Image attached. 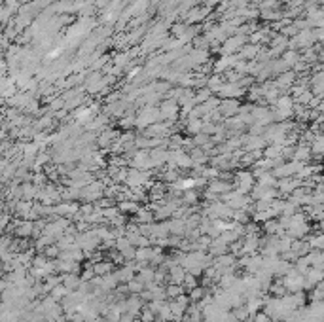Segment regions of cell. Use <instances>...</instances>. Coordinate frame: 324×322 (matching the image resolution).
<instances>
[{
    "mask_svg": "<svg viewBox=\"0 0 324 322\" xmlns=\"http://www.w3.org/2000/svg\"><path fill=\"white\" fill-rule=\"evenodd\" d=\"M161 122V112L156 106H143L137 114V127L139 129H148L150 125Z\"/></svg>",
    "mask_w": 324,
    "mask_h": 322,
    "instance_id": "obj_1",
    "label": "cell"
},
{
    "mask_svg": "<svg viewBox=\"0 0 324 322\" xmlns=\"http://www.w3.org/2000/svg\"><path fill=\"white\" fill-rule=\"evenodd\" d=\"M233 184H235V188L239 192L251 195L252 188L256 186V176H254L251 169H239L237 173L233 174Z\"/></svg>",
    "mask_w": 324,
    "mask_h": 322,
    "instance_id": "obj_2",
    "label": "cell"
},
{
    "mask_svg": "<svg viewBox=\"0 0 324 322\" xmlns=\"http://www.w3.org/2000/svg\"><path fill=\"white\" fill-rule=\"evenodd\" d=\"M105 190H107V184L103 180H93L89 186L82 188V203H97L105 197Z\"/></svg>",
    "mask_w": 324,
    "mask_h": 322,
    "instance_id": "obj_3",
    "label": "cell"
},
{
    "mask_svg": "<svg viewBox=\"0 0 324 322\" xmlns=\"http://www.w3.org/2000/svg\"><path fill=\"white\" fill-rule=\"evenodd\" d=\"M76 245L82 248L84 252H91V250L101 248L103 241H101V237L97 235L95 227H91L89 231H85V233H78V235H76Z\"/></svg>",
    "mask_w": 324,
    "mask_h": 322,
    "instance_id": "obj_4",
    "label": "cell"
},
{
    "mask_svg": "<svg viewBox=\"0 0 324 322\" xmlns=\"http://www.w3.org/2000/svg\"><path fill=\"white\" fill-rule=\"evenodd\" d=\"M159 112H161V122H173V124H177L180 116V102L165 97V100H161V104H159Z\"/></svg>",
    "mask_w": 324,
    "mask_h": 322,
    "instance_id": "obj_5",
    "label": "cell"
},
{
    "mask_svg": "<svg viewBox=\"0 0 324 322\" xmlns=\"http://www.w3.org/2000/svg\"><path fill=\"white\" fill-rule=\"evenodd\" d=\"M249 44V36H245V34H233V36H229L224 44H222V48H220V55H235V53H239L245 46Z\"/></svg>",
    "mask_w": 324,
    "mask_h": 322,
    "instance_id": "obj_6",
    "label": "cell"
},
{
    "mask_svg": "<svg viewBox=\"0 0 324 322\" xmlns=\"http://www.w3.org/2000/svg\"><path fill=\"white\" fill-rule=\"evenodd\" d=\"M303 186V180H300L298 176H288V178H279L277 182V190H279V197L288 199V195H292L298 188Z\"/></svg>",
    "mask_w": 324,
    "mask_h": 322,
    "instance_id": "obj_7",
    "label": "cell"
},
{
    "mask_svg": "<svg viewBox=\"0 0 324 322\" xmlns=\"http://www.w3.org/2000/svg\"><path fill=\"white\" fill-rule=\"evenodd\" d=\"M283 283L288 292H305V275L298 273L296 269H292L287 277H283Z\"/></svg>",
    "mask_w": 324,
    "mask_h": 322,
    "instance_id": "obj_8",
    "label": "cell"
},
{
    "mask_svg": "<svg viewBox=\"0 0 324 322\" xmlns=\"http://www.w3.org/2000/svg\"><path fill=\"white\" fill-rule=\"evenodd\" d=\"M150 176H152V171H139V169H131V167H129V176H127L125 186L146 188V184L150 182ZM152 180H154V178H152Z\"/></svg>",
    "mask_w": 324,
    "mask_h": 322,
    "instance_id": "obj_9",
    "label": "cell"
},
{
    "mask_svg": "<svg viewBox=\"0 0 324 322\" xmlns=\"http://www.w3.org/2000/svg\"><path fill=\"white\" fill-rule=\"evenodd\" d=\"M82 203L78 201H61L55 205V216H65V218H74L76 214H80Z\"/></svg>",
    "mask_w": 324,
    "mask_h": 322,
    "instance_id": "obj_10",
    "label": "cell"
},
{
    "mask_svg": "<svg viewBox=\"0 0 324 322\" xmlns=\"http://www.w3.org/2000/svg\"><path fill=\"white\" fill-rule=\"evenodd\" d=\"M169 163V150L167 148H154L150 150V169L161 171Z\"/></svg>",
    "mask_w": 324,
    "mask_h": 322,
    "instance_id": "obj_11",
    "label": "cell"
},
{
    "mask_svg": "<svg viewBox=\"0 0 324 322\" xmlns=\"http://www.w3.org/2000/svg\"><path fill=\"white\" fill-rule=\"evenodd\" d=\"M211 17V6H195L192 8L190 12L186 13V17H184V21L188 23V25H195V23H203L205 19H209Z\"/></svg>",
    "mask_w": 324,
    "mask_h": 322,
    "instance_id": "obj_12",
    "label": "cell"
},
{
    "mask_svg": "<svg viewBox=\"0 0 324 322\" xmlns=\"http://www.w3.org/2000/svg\"><path fill=\"white\" fill-rule=\"evenodd\" d=\"M243 95H247V89H243L239 84H231V82H226L224 87L216 93V97H220V99H241Z\"/></svg>",
    "mask_w": 324,
    "mask_h": 322,
    "instance_id": "obj_13",
    "label": "cell"
},
{
    "mask_svg": "<svg viewBox=\"0 0 324 322\" xmlns=\"http://www.w3.org/2000/svg\"><path fill=\"white\" fill-rule=\"evenodd\" d=\"M251 197L254 199V201H258V199L273 201V199L279 197V190H277V188L262 186V184H258V182H256V186L252 188V192H251Z\"/></svg>",
    "mask_w": 324,
    "mask_h": 322,
    "instance_id": "obj_14",
    "label": "cell"
},
{
    "mask_svg": "<svg viewBox=\"0 0 324 322\" xmlns=\"http://www.w3.org/2000/svg\"><path fill=\"white\" fill-rule=\"evenodd\" d=\"M241 106H243V104L239 102V99H222L220 106H218V110H220V114L228 120V118H235V116H239Z\"/></svg>",
    "mask_w": 324,
    "mask_h": 322,
    "instance_id": "obj_15",
    "label": "cell"
},
{
    "mask_svg": "<svg viewBox=\"0 0 324 322\" xmlns=\"http://www.w3.org/2000/svg\"><path fill=\"white\" fill-rule=\"evenodd\" d=\"M233 188H235L233 180H224V178H216V180H211V182H209L207 190H211L213 193L220 195V199H222V195H226V193H228V192H231Z\"/></svg>",
    "mask_w": 324,
    "mask_h": 322,
    "instance_id": "obj_16",
    "label": "cell"
},
{
    "mask_svg": "<svg viewBox=\"0 0 324 322\" xmlns=\"http://www.w3.org/2000/svg\"><path fill=\"white\" fill-rule=\"evenodd\" d=\"M313 156H315V154H313L311 144H305V142H298V144L294 146V154H292V160H294V161H301V163H309Z\"/></svg>",
    "mask_w": 324,
    "mask_h": 322,
    "instance_id": "obj_17",
    "label": "cell"
},
{
    "mask_svg": "<svg viewBox=\"0 0 324 322\" xmlns=\"http://www.w3.org/2000/svg\"><path fill=\"white\" fill-rule=\"evenodd\" d=\"M324 281V269L319 267H311L305 273V290H313L315 286H319Z\"/></svg>",
    "mask_w": 324,
    "mask_h": 322,
    "instance_id": "obj_18",
    "label": "cell"
},
{
    "mask_svg": "<svg viewBox=\"0 0 324 322\" xmlns=\"http://www.w3.org/2000/svg\"><path fill=\"white\" fill-rule=\"evenodd\" d=\"M146 307V301H144L141 294H131V296L127 297V313L133 315V317H139L143 309Z\"/></svg>",
    "mask_w": 324,
    "mask_h": 322,
    "instance_id": "obj_19",
    "label": "cell"
},
{
    "mask_svg": "<svg viewBox=\"0 0 324 322\" xmlns=\"http://www.w3.org/2000/svg\"><path fill=\"white\" fill-rule=\"evenodd\" d=\"M167 227L171 235L186 237V233H188V224H186V220H182V218H171V220H167Z\"/></svg>",
    "mask_w": 324,
    "mask_h": 322,
    "instance_id": "obj_20",
    "label": "cell"
},
{
    "mask_svg": "<svg viewBox=\"0 0 324 322\" xmlns=\"http://www.w3.org/2000/svg\"><path fill=\"white\" fill-rule=\"evenodd\" d=\"M264 233L265 235H287V229L281 225L279 218H273V220H267L264 222Z\"/></svg>",
    "mask_w": 324,
    "mask_h": 322,
    "instance_id": "obj_21",
    "label": "cell"
},
{
    "mask_svg": "<svg viewBox=\"0 0 324 322\" xmlns=\"http://www.w3.org/2000/svg\"><path fill=\"white\" fill-rule=\"evenodd\" d=\"M15 237H19V239H29V237H33L35 233V222L33 220H21V224L15 227Z\"/></svg>",
    "mask_w": 324,
    "mask_h": 322,
    "instance_id": "obj_22",
    "label": "cell"
},
{
    "mask_svg": "<svg viewBox=\"0 0 324 322\" xmlns=\"http://www.w3.org/2000/svg\"><path fill=\"white\" fill-rule=\"evenodd\" d=\"M186 275H188V271H186L180 263H177V265H173V267L169 269V283H173V285H182L184 279H186Z\"/></svg>",
    "mask_w": 324,
    "mask_h": 322,
    "instance_id": "obj_23",
    "label": "cell"
},
{
    "mask_svg": "<svg viewBox=\"0 0 324 322\" xmlns=\"http://www.w3.org/2000/svg\"><path fill=\"white\" fill-rule=\"evenodd\" d=\"M63 285L67 286L71 292L78 290L82 285V275L80 273H63Z\"/></svg>",
    "mask_w": 324,
    "mask_h": 322,
    "instance_id": "obj_24",
    "label": "cell"
},
{
    "mask_svg": "<svg viewBox=\"0 0 324 322\" xmlns=\"http://www.w3.org/2000/svg\"><path fill=\"white\" fill-rule=\"evenodd\" d=\"M260 51H262L260 46H256V44H251V42H249V44L239 51V57L241 59H245V61H256L258 55H260Z\"/></svg>",
    "mask_w": 324,
    "mask_h": 322,
    "instance_id": "obj_25",
    "label": "cell"
},
{
    "mask_svg": "<svg viewBox=\"0 0 324 322\" xmlns=\"http://www.w3.org/2000/svg\"><path fill=\"white\" fill-rule=\"evenodd\" d=\"M228 252H229L228 243H224L220 237H218V239H213V245H211V248H209V254H211L213 258H218V256L228 254Z\"/></svg>",
    "mask_w": 324,
    "mask_h": 322,
    "instance_id": "obj_26",
    "label": "cell"
},
{
    "mask_svg": "<svg viewBox=\"0 0 324 322\" xmlns=\"http://www.w3.org/2000/svg\"><path fill=\"white\" fill-rule=\"evenodd\" d=\"M133 220L137 224H154L156 222V212L150 211L148 207H141V211L135 214Z\"/></svg>",
    "mask_w": 324,
    "mask_h": 322,
    "instance_id": "obj_27",
    "label": "cell"
},
{
    "mask_svg": "<svg viewBox=\"0 0 324 322\" xmlns=\"http://www.w3.org/2000/svg\"><path fill=\"white\" fill-rule=\"evenodd\" d=\"M93 269H95V275L97 277H105L108 273H114L118 267H116V263L110 260H103V261H97L95 265H93Z\"/></svg>",
    "mask_w": 324,
    "mask_h": 322,
    "instance_id": "obj_28",
    "label": "cell"
},
{
    "mask_svg": "<svg viewBox=\"0 0 324 322\" xmlns=\"http://www.w3.org/2000/svg\"><path fill=\"white\" fill-rule=\"evenodd\" d=\"M201 129H203V120H193V118L184 120V131H186L188 135H192V136L199 135Z\"/></svg>",
    "mask_w": 324,
    "mask_h": 322,
    "instance_id": "obj_29",
    "label": "cell"
},
{
    "mask_svg": "<svg viewBox=\"0 0 324 322\" xmlns=\"http://www.w3.org/2000/svg\"><path fill=\"white\" fill-rule=\"evenodd\" d=\"M116 277H118V281H120V283H123V285H127V283H129V281H133V279H135V277H137V273L133 271L131 267H129V265H125V263H123V265H121V267H118V269H116Z\"/></svg>",
    "mask_w": 324,
    "mask_h": 322,
    "instance_id": "obj_30",
    "label": "cell"
},
{
    "mask_svg": "<svg viewBox=\"0 0 324 322\" xmlns=\"http://www.w3.org/2000/svg\"><path fill=\"white\" fill-rule=\"evenodd\" d=\"M137 279H141V281L144 283V286L150 285V283H154V281H156V267H152V265L143 267L141 271L137 273Z\"/></svg>",
    "mask_w": 324,
    "mask_h": 322,
    "instance_id": "obj_31",
    "label": "cell"
},
{
    "mask_svg": "<svg viewBox=\"0 0 324 322\" xmlns=\"http://www.w3.org/2000/svg\"><path fill=\"white\" fill-rule=\"evenodd\" d=\"M190 156H192V160H193V167H195V165H207V163L211 161V156H209L203 148H199V146L193 148L192 152H190Z\"/></svg>",
    "mask_w": 324,
    "mask_h": 322,
    "instance_id": "obj_32",
    "label": "cell"
},
{
    "mask_svg": "<svg viewBox=\"0 0 324 322\" xmlns=\"http://www.w3.org/2000/svg\"><path fill=\"white\" fill-rule=\"evenodd\" d=\"M224 84H226V76L224 74H213L209 76V84H207V87L213 91V93H218L222 87H224Z\"/></svg>",
    "mask_w": 324,
    "mask_h": 322,
    "instance_id": "obj_33",
    "label": "cell"
},
{
    "mask_svg": "<svg viewBox=\"0 0 324 322\" xmlns=\"http://www.w3.org/2000/svg\"><path fill=\"white\" fill-rule=\"evenodd\" d=\"M118 207H120V211L123 212V214H133V216L141 211V205H139L137 201H131V199L120 201V203H118Z\"/></svg>",
    "mask_w": 324,
    "mask_h": 322,
    "instance_id": "obj_34",
    "label": "cell"
},
{
    "mask_svg": "<svg viewBox=\"0 0 324 322\" xmlns=\"http://www.w3.org/2000/svg\"><path fill=\"white\" fill-rule=\"evenodd\" d=\"M283 144H267L264 148V158L267 160H277V158H283Z\"/></svg>",
    "mask_w": 324,
    "mask_h": 322,
    "instance_id": "obj_35",
    "label": "cell"
},
{
    "mask_svg": "<svg viewBox=\"0 0 324 322\" xmlns=\"http://www.w3.org/2000/svg\"><path fill=\"white\" fill-rule=\"evenodd\" d=\"M182 203L188 205V207L199 205V192H197V190H186V192L182 193Z\"/></svg>",
    "mask_w": 324,
    "mask_h": 322,
    "instance_id": "obj_36",
    "label": "cell"
},
{
    "mask_svg": "<svg viewBox=\"0 0 324 322\" xmlns=\"http://www.w3.org/2000/svg\"><path fill=\"white\" fill-rule=\"evenodd\" d=\"M169 235L171 233H169L167 222H159V224H154V229H152L150 239H167Z\"/></svg>",
    "mask_w": 324,
    "mask_h": 322,
    "instance_id": "obj_37",
    "label": "cell"
},
{
    "mask_svg": "<svg viewBox=\"0 0 324 322\" xmlns=\"http://www.w3.org/2000/svg\"><path fill=\"white\" fill-rule=\"evenodd\" d=\"M281 59L287 63L288 68H294V64L301 59V55H300V51L298 50H287L285 53H283V57H281Z\"/></svg>",
    "mask_w": 324,
    "mask_h": 322,
    "instance_id": "obj_38",
    "label": "cell"
},
{
    "mask_svg": "<svg viewBox=\"0 0 324 322\" xmlns=\"http://www.w3.org/2000/svg\"><path fill=\"white\" fill-rule=\"evenodd\" d=\"M269 294L275 297H283L288 294L287 286H285V283H283V279H279V281H275L273 285H271V288H269Z\"/></svg>",
    "mask_w": 324,
    "mask_h": 322,
    "instance_id": "obj_39",
    "label": "cell"
},
{
    "mask_svg": "<svg viewBox=\"0 0 324 322\" xmlns=\"http://www.w3.org/2000/svg\"><path fill=\"white\" fill-rule=\"evenodd\" d=\"M213 95H215V93H213L209 87H201V89H195V97H193V100H195L197 104H203V102H207Z\"/></svg>",
    "mask_w": 324,
    "mask_h": 322,
    "instance_id": "obj_40",
    "label": "cell"
},
{
    "mask_svg": "<svg viewBox=\"0 0 324 322\" xmlns=\"http://www.w3.org/2000/svg\"><path fill=\"white\" fill-rule=\"evenodd\" d=\"M69 294H71V290H69V288H67V286L63 285V283H61L59 286H55V288H53V290H51V294H49V296L53 297V299H55V301H63V299H65V297L69 296Z\"/></svg>",
    "mask_w": 324,
    "mask_h": 322,
    "instance_id": "obj_41",
    "label": "cell"
},
{
    "mask_svg": "<svg viewBox=\"0 0 324 322\" xmlns=\"http://www.w3.org/2000/svg\"><path fill=\"white\" fill-rule=\"evenodd\" d=\"M207 294H209V290H207L205 286H201V285L188 292V296H190V299H192V303H199V301H201V299H203Z\"/></svg>",
    "mask_w": 324,
    "mask_h": 322,
    "instance_id": "obj_42",
    "label": "cell"
},
{
    "mask_svg": "<svg viewBox=\"0 0 324 322\" xmlns=\"http://www.w3.org/2000/svg\"><path fill=\"white\" fill-rule=\"evenodd\" d=\"M165 288H167L169 301L175 299V297L182 296V294H186V288H184L182 285H173V283H169V285H165Z\"/></svg>",
    "mask_w": 324,
    "mask_h": 322,
    "instance_id": "obj_43",
    "label": "cell"
},
{
    "mask_svg": "<svg viewBox=\"0 0 324 322\" xmlns=\"http://www.w3.org/2000/svg\"><path fill=\"white\" fill-rule=\"evenodd\" d=\"M307 241L311 243L313 250H324V231H321L319 235H309Z\"/></svg>",
    "mask_w": 324,
    "mask_h": 322,
    "instance_id": "obj_44",
    "label": "cell"
},
{
    "mask_svg": "<svg viewBox=\"0 0 324 322\" xmlns=\"http://www.w3.org/2000/svg\"><path fill=\"white\" fill-rule=\"evenodd\" d=\"M231 220L239 224H249L251 222V212L245 211V209H237V211H233V218Z\"/></svg>",
    "mask_w": 324,
    "mask_h": 322,
    "instance_id": "obj_45",
    "label": "cell"
},
{
    "mask_svg": "<svg viewBox=\"0 0 324 322\" xmlns=\"http://www.w3.org/2000/svg\"><path fill=\"white\" fill-rule=\"evenodd\" d=\"M199 285H201V283H199V277H195V275H192V273H188L186 279H184V283H182V286L186 288V292H190V290H193V288H197Z\"/></svg>",
    "mask_w": 324,
    "mask_h": 322,
    "instance_id": "obj_46",
    "label": "cell"
},
{
    "mask_svg": "<svg viewBox=\"0 0 324 322\" xmlns=\"http://www.w3.org/2000/svg\"><path fill=\"white\" fill-rule=\"evenodd\" d=\"M127 288H129V292H131V294H141L146 286H144V283L141 281V279H137V277H135L133 281L127 283Z\"/></svg>",
    "mask_w": 324,
    "mask_h": 322,
    "instance_id": "obj_47",
    "label": "cell"
},
{
    "mask_svg": "<svg viewBox=\"0 0 324 322\" xmlns=\"http://www.w3.org/2000/svg\"><path fill=\"white\" fill-rule=\"evenodd\" d=\"M213 140V136L205 135V133H199V135L193 136V142H195V146H199V148H203V146H207L209 142Z\"/></svg>",
    "mask_w": 324,
    "mask_h": 322,
    "instance_id": "obj_48",
    "label": "cell"
},
{
    "mask_svg": "<svg viewBox=\"0 0 324 322\" xmlns=\"http://www.w3.org/2000/svg\"><path fill=\"white\" fill-rule=\"evenodd\" d=\"M139 319H141V322H156V313L148 309V307H144L143 313L139 315Z\"/></svg>",
    "mask_w": 324,
    "mask_h": 322,
    "instance_id": "obj_49",
    "label": "cell"
},
{
    "mask_svg": "<svg viewBox=\"0 0 324 322\" xmlns=\"http://www.w3.org/2000/svg\"><path fill=\"white\" fill-rule=\"evenodd\" d=\"M251 322H275L269 315H265L264 311H260V313H256V315H252V321Z\"/></svg>",
    "mask_w": 324,
    "mask_h": 322,
    "instance_id": "obj_50",
    "label": "cell"
},
{
    "mask_svg": "<svg viewBox=\"0 0 324 322\" xmlns=\"http://www.w3.org/2000/svg\"><path fill=\"white\" fill-rule=\"evenodd\" d=\"M95 211H97L95 203H82V209H80V212H82L84 216H89V214H93Z\"/></svg>",
    "mask_w": 324,
    "mask_h": 322,
    "instance_id": "obj_51",
    "label": "cell"
},
{
    "mask_svg": "<svg viewBox=\"0 0 324 322\" xmlns=\"http://www.w3.org/2000/svg\"><path fill=\"white\" fill-rule=\"evenodd\" d=\"M10 222H12V216H10V212L4 211V214H2V220H0V225H2V229H4V231L10 227Z\"/></svg>",
    "mask_w": 324,
    "mask_h": 322,
    "instance_id": "obj_52",
    "label": "cell"
},
{
    "mask_svg": "<svg viewBox=\"0 0 324 322\" xmlns=\"http://www.w3.org/2000/svg\"><path fill=\"white\" fill-rule=\"evenodd\" d=\"M319 229H321V231H324V220H323V222H319Z\"/></svg>",
    "mask_w": 324,
    "mask_h": 322,
    "instance_id": "obj_53",
    "label": "cell"
},
{
    "mask_svg": "<svg viewBox=\"0 0 324 322\" xmlns=\"http://www.w3.org/2000/svg\"><path fill=\"white\" fill-rule=\"evenodd\" d=\"M29 2H33V0H19V4L23 6V4H29Z\"/></svg>",
    "mask_w": 324,
    "mask_h": 322,
    "instance_id": "obj_54",
    "label": "cell"
},
{
    "mask_svg": "<svg viewBox=\"0 0 324 322\" xmlns=\"http://www.w3.org/2000/svg\"><path fill=\"white\" fill-rule=\"evenodd\" d=\"M105 322H112V321H108V319H107V321H105Z\"/></svg>",
    "mask_w": 324,
    "mask_h": 322,
    "instance_id": "obj_55",
    "label": "cell"
}]
</instances>
